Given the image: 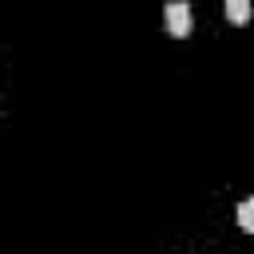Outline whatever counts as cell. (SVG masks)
I'll use <instances>...</instances> for the list:
<instances>
[{
	"instance_id": "cell-1",
	"label": "cell",
	"mask_w": 254,
	"mask_h": 254,
	"mask_svg": "<svg viewBox=\"0 0 254 254\" xmlns=\"http://www.w3.org/2000/svg\"><path fill=\"white\" fill-rule=\"evenodd\" d=\"M163 16H167V32H171L175 40H183V36H190V8H187L183 0H171Z\"/></svg>"
},
{
	"instance_id": "cell-2",
	"label": "cell",
	"mask_w": 254,
	"mask_h": 254,
	"mask_svg": "<svg viewBox=\"0 0 254 254\" xmlns=\"http://www.w3.org/2000/svg\"><path fill=\"white\" fill-rule=\"evenodd\" d=\"M254 12V0H226V20L230 24H246Z\"/></svg>"
},
{
	"instance_id": "cell-3",
	"label": "cell",
	"mask_w": 254,
	"mask_h": 254,
	"mask_svg": "<svg viewBox=\"0 0 254 254\" xmlns=\"http://www.w3.org/2000/svg\"><path fill=\"white\" fill-rule=\"evenodd\" d=\"M238 226H242V230H250V234H254V194H250V198H242V202H238Z\"/></svg>"
}]
</instances>
